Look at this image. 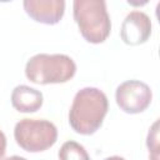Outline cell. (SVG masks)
<instances>
[{
	"label": "cell",
	"instance_id": "1",
	"mask_svg": "<svg viewBox=\"0 0 160 160\" xmlns=\"http://www.w3.org/2000/svg\"><path fill=\"white\" fill-rule=\"evenodd\" d=\"M109 110L106 95L98 88L80 89L69 110V124L81 135H91L99 130Z\"/></svg>",
	"mask_w": 160,
	"mask_h": 160
},
{
	"label": "cell",
	"instance_id": "2",
	"mask_svg": "<svg viewBox=\"0 0 160 160\" xmlns=\"http://www.w3.org/2000/svg\"><path fill=\"white\" fill-rule=\"evenodd\" d=\"M74 19L82 38L91 44L104 42L111 31V21L104 0H75Z\"/></svg>",
	"mask_w": 160,
	"mask_h": 160
},
{
	"label": "cell",
	"instance_id": "3",
	"mask_svg": "<svg viewBox=\"0 0 160 160\" xmlns=\"http://www.w3.org/2000/svg\"><path fill=\"white\" fill-rule=\"evenodd\" d=\"M76 72L74 60L65 54H36L25 65V75L34 84H61Z\"/></svg>",
	"mask_w": 160,
	"mask_h": 160
},
{
	"label": "cell",
	"instance_id": "4",
	"mask_svg": "<svg viewBox=\"0 0 160 160\" xmlns=\"http://www.w3.org/2000/svg\"><path fill=\"white\" fill-rule=\"evenodd\" d=\"M14 138L22 150L40 152L56 142L58 129L51 121L44 119H21L14 128Z\"/></svg>",
	"mask_w": 160,
	"mask_h": 160
},
{
	"label": "cell",
	"instance_id": "5",
	"mask_svg": "<svg viewBox=\"0 0 160 160\" xmlns=\"http://www.w3.org/2000/svg\"><path fill=\"white\" fill-rule=\"evenodd\" d=\"M152 99L151 89L140 80H126L116 88L115 100L126 114H139L148 109Z\"/></svg>",
	"mask_w": 160,
	"mask_h": 160
},
{
	"label": "cell",
	"instance_id": "6",
	"mask_svg": "<svg viewBox=\"0 0 160 160\" xmlns=\"http://www.w3.org/2000/svg\"><path fill=\"white\" fill-rule=\"evenodd\" d=\"M151 35V20L150 18L139 10L129 12L120 29L121 40L126 45L136 46L148 41Z\"/></svg>",
	"mask_w": 160,
	"mask_h": 160
},
{
	"label": "cell",
	"instance_id": "7",
	"mask_svg": "<svg viewBox=\"0 0 160 160\" xmlns=\"http://www.w3.org/2000/svg\"><path fill=\"white\" fill-rule=\"evenodd\" d=\"M22 5L32 20L46 25L58 24L65 12L64 0H25Z\"/></svg>",
	"mask_w": 160,
	"mask_h": 160
},
{
	"label": "cell",
	"instance_id": "8",
	"mask_svg": "<svg viewBox=\"0 0 160 160\" xmlns=\"http://www.w3.org/2000/svg\"><path fill=\"white\" fill-rule=\"evenodd\" d=\"M44 102L41 91L28 85H18L11 92V105L19 112H35Z\"/></svg>",
	"mask_w": 160,
	"mask_h": 160
},
{
	"label": "cell",
	"instance_id": "9",
	"mask_svg": "<svg viewBox=\"0 0 160 160\" xmlns=\"http://www.w3.org/2000/svg\"><path fill=\"white\" fill-rule=\"evenodd\" d=\"M59 159L60 160H90V156L81 144L74 140H69L61 145L59 150Z\"/></svg>",
	"mask_w": 160,
	"mask_h": 160
},
{
	"label": "cell",
	"instance_id": "10",
	"mask_svg": "<svg viewBox=\"0 0 160 160\" xmlns=\"http://www.w3.org/2000/svg\"><path fill=\"white\" fill-rule=\"evenodd\" d=\"M146 146L149 149V155L160 154V119L150 126L146 136Z\"/></svg>",
	"mask_w": 160,
	"mask_h": 160
},
{
	"label": "cell",
	"instance_id": "11",
	"mask_svg": "<svg viewBox=\"0 0 160 160\" xmlns=\"http://www.w3.org/2000/svg\"><path fill=\"white\" fill-rule=\"evenodd\" d=\"M2 160H28L22 156H18V155H12V156H9V158H4Z\"/></svg>",
	"mask_w": 160,
	"mask_h": 160
},
{
	"label": "cell",
	"instance_id": "12",
	"mask_svg": "<svg viewBox=\"0 0 160 160\" xmlns=\"http://www.w3.org/2000/svg\"><path fill=\"white\" fill-rule=\"evenodd\" d=\"M155 14H156L158 21L160 22V1H159V2H158V5H156V9H155Z\"/></svg>",
	"mask_w": 160,
	"mask_h": 160
},
{
	"label": "cell",
	"instance_id": "13",
	"mask_svg": "<svg viewBox=\"0 0 160 160\" xmlns=\"http://www.w3.org/2000/svg\"><path fill=\"white\" fill-rule=\"evenodd\" d=\"M104 160H125V159H124V158H121V156L114 155V156H109V158H106V159H104Z\"/></svg>",
	"mask_w": 160,
	"mask_h": 160
},
{
	"label": "cell",
	"instance_id": "14",
	"mask_svg": "<svg viewBox=\"0 0 160 160\" xmlns=\"http://www.w3.org/2000/svg\"><path fill=\"white\" fill-rule=\"evenodd\" d=\"M149 159H150V160H160V154H156V155H149Z\"/></svg>",
	"mask_w": 160,
	"mask_h": 160
},
{
	"label": "cell",
	"instance_id": "15",
	"mask_svg": "<svg viewBox=\"0 0 160 160\" xmlns=\"http://www.w3.org/2000/svg\"><path fill=\"white\" fill-rule=\"evenodd\" d=\"M159 56H160V49H159Z\"/></svg>",
	"mask_w": 160,
	"mask_h": 160
}]
</instances>
